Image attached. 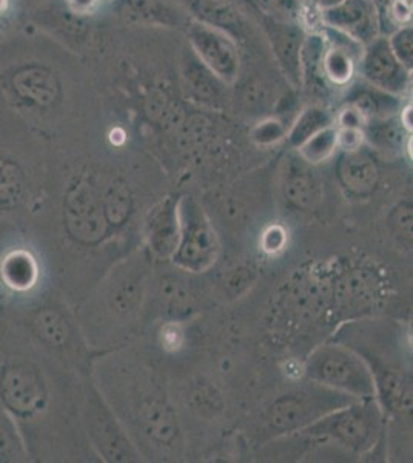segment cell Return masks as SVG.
Here are the masks:
<instances>
[{"label": "cell", "instance_id": "obj_1", "mask_svg": "<svg viewBox=\"0 0 413 463\" xmlns=\"http://www.w3.org/2000/svg\"><path fill=\"white\" fill-rule=\"evenodd\" d=\"M50 39L41 32L0 37V110L19 118L39 137L67 99V80Z\"/></svg>", "mask_w": 413, "mask_h": 463}, {"label": "cell", "instance_id": "obj_42", "mask_svg": "<svg viewBox=\"0 0 413 463\" xmlns=\"http://www.w3.org/2000/svg\"><path fill=\"white\" fill-rule=\"evenodd\" d=\"M392 16L399 24H408L412 16V2L410 0H395L392 6Z\"/></svg>", "mask_w": 413, "mask_h": 463}, {"label": "cell", "instance_id": "obj_5", "mask_svg": "<svg viewBox=\"0 0 413 463\" xmlns=\"http://www.w3.org/2000/svg\"><path fill=\"white\" fill-rule=\"evenodd\" d=\"M19 325L41 353L65 360L76 351L78 332L69 312L58 301H32L22 312Z\"/></svg>", "mask_w": 413, "mask_h": 463}, {"label": "cell", "instance_id": "obj_43", "mask_svg": "<svg viewBox=\"0 0 413 463\" xmlns=\"http://www.w3.org/2000/svg\"><path fill=\"white\" fill-rule=\"evenodd\" d=\"M251 283V270H239L233 275V279L229 283V289L233 290L235 294H241L242 289Z\"/></svg>", "mask_w": 413, "mask_h": 463}, {"label": "cell", "instance_id": "obj_39", "mask_svg": "<svg viewBox=\"0 0 413 463\" xmlns=\"http://www.w3.org/2000/svg\"><path fill=\"white\" fill-rule=\"evenodd\" d=\"M366 124L364 116L351 104H345L344 109L336 116V127L338 128H361L362 130Z\"/></svg>", "mask_w": 413, "mask_h": 463}, {"label": "cell", "instance_id": "obj_6", "mask_svg": "<svg viewBox=\"0 0 413 463\" xmlns=\"http://www.w3.org/2000/svg\"><path fill=\"white\" fill-rule=\"evenodd\" d=\"M62 220L70 240L85 248L104 241L111 229L105 216L102 192L87 178L69 185L62 200Z\"/></svg>", "mask_w": 413, "mask_h": 463}, {"label": "cell", "instance_id": "obj_19", "mask_svg": "<svg viewBox=\"0 0 413 463\" xmlns=\"http://www.w3.org/2000/svg\"><path fill=\"white\" fill-rule=\"evenodd\" d=\"M284 194L299 211H314L321 200V184L310 164L304 159H290L284 179Z\"/></svg>", "mask_w": 413, "mask_h": 463}, {"label": "cell", "instance_id": "obj_31", "mask_svg": "<svg viewBox=\"0 0 413 463\" xmlns=\"http://www.w3.org/2000/svg\"><path fill=\"white\" fill-rule=\"evenodd\" d=\"M338 148V127H325L321 132L309 137L303 146H299V158L310 165L324 163Z\"/></svg>", "mask_w": 413, "mask_h": 463}, {"label": "cell", "instance_id": "obj_44", "mask_svg": "<svg viewBox=\"0 0 413 463\" xmlns=\"http://www.w3.org/2000/svg\"><path fill=\"white\" fill-rule=\"evenodd\" d=\"M277 237L273 238L272 229L266 233V240H272V242L268 241L264 244L268 250H277V249H281L284 246V241H286V237H284V232L281 229H277V233H275Z\"/></svg>", "mask_w": 413, "mask_h": 463}, {"label": "cell", "instance_id": "obj_21", "mask_svg": "<svg viewBox=\"0 0 413 463\" xmlns=\"http://www.w3.org/2000/svg\"><path fill=\"white\" fill-rule=\"evenodd\" d=\"M187 13L194 21L204 22L207 25L220 28L238 39L246 30L247 22L241 10L218 0H183Z\"/></svg>", "mask_w": 413, "mask_h": 463}, {"label": "cell", "instance_id": "obj_46", "mask_svg": "<svg viewBox=\"0 0 413 463\" xmlns=\"http://www.w3.org/2000/svg\"><path fill=\"white\" fill-rule=\"evenodd\" d=\"M341 2H343V0H312V4L321 11L329 10V8L338 5Z\"/></svg>", "mask_w": 413, "mask_h": 463}, {"label": "cell", "instance_id": "obj_29", "mask_svg": "<svg viewBox=\"0 0 413 463\" xmlns=\"http://www.w3.org/2000/svg\"><path fill=\"white\" fill-rule=\"evenodd\" d=\"M333 126V116L325 107L310 106L299 113L290 132L287 133L288 144L298 148L309 137L321 132L325 127Z\"/></svg>", "mask_w": 413, "mask_h": 463}, {"label": "cell", "instance_id": "obj_45", "mask_svg": "<svg viewBox=\"0 0 413 463\" xmlns=\"http://www.w3.org/2000/svg\"><path fill=\"white\" fill-rule=\"evenodd\" d=\"M399 122H401V126H403L406 130H412V107L408 106L401 111Z\"/></svg>", "mask_w": 413, "mask_h": 463}, {"label": "cell", "instance_id": "obj_38", "mask_svg": "<svg viewBox=\"0 0 413 463\" xmlns=\"http://www.w3.org/2000/svg\"><path fill=\"white\" fill-rule=\"evenodd\" d=\"M364 141L361 128H338V148H343L344 152L360 150Z\"/></svg>", "mask_w": 413, "mask_h": 463}, {"label": "cell", "instance_id": "obj_16", "mask_svg": "<svg viewBox=\"0 0 413 463\" xmlns=\"http://www.w3.org/2000/svg\"><path fill=\"white\" fill-rule=\"evenodd\" d=\"M262 30L268 36L273 56L292 87H301V50L305 33L298 22L275 21L262 16Z\"/></svg>", "mask_w": 413, "mask_h": 463}, {"label": "cell", "instance_id": "obj_3", "mask_svg": "<svg viewBox=\"0 0 413 463\" xmlns=\"http://www.w3.org/2000/svg\"><path fill=\"white\" fill-rule=\"evenodd\" d=\"M358 401L361 399L314 382L309 388L292 391L279 397L268 408V425L277 432L304 431L323 417Z\"/></svg>", "mask_w": 413, "mask_h": 463}, {"label": "cell", "instance_id": "obj_25", "mask_svg": "<svg viewBox=\"0 0 413 463\" xmlns=\"http://www.w3.org/2000/svg\"><path fill=\"white\" fill-rule=\"evenodd\" d=\"M325 48L327 43L323 34H305L301 50V87L314 95L329 91L330 84L323 71Z\"/></svg>", "mask_w": 413, "mask_h": 463}, {"label": "cell", "instance_id": "obj_7", "mask_svg": "<svg viewBox=\"0 0 413 463\" xmlns=\"http://www.w3.org/2000/svg\"><path fill=\"white\" fill-rule=\"evenodd\" d=\"M82 419L89 442L107 462H135L136 449L117 420L115 411L105 401L102 391L93 384L85 391Z\"/></svg>", "mask_w": 413, "mask_h": 463}, {"label": "cell", "instance_id": "obj_12", "mask_svg": "<svg viewBox=\"0 0 413 463\" xmlns=\"http://www.w3.org/2000/svg\"><path fill=\"white\" fill-rule=\"evenodd\" d=\"M382 295L381 277L373 269H349L332 281V314L343 320L366 316L377 309Z\"/></svg>", "mask_w": 413, "mask_h": 463}, {"label": "cell", "instance_id": "obj_47", "mask_svg": "<svg viewBox=\"0 0 413 463\" xmlns=\"http://www.w3.org/2000/svg\"><path fill=\"white\" fill-rule=\"evenodd\" d=\"M218 2H224V4H229V5L236 6V8H239L241 4L247 2V0H218Z\"/></svg>", "mask_w": 413, "mask_h": 463}, {"label": "cell", "instance_id": "obj_40", "mask_svg": "<svg viewBox=\"0 0 413 463\" xmlns=\"http://www.w3.org/2000/svg\"><path fill=\"white\" fill-rule=\"evenodd\" d=\"M108 2H113V0H62L63 6L70 13H73L74 16L79 17L89 16Z\"/></svg>", "mask_w": 413, "mask_h": 463}, {"label": "cell", "instance_id": "obj_37", "mask_svg": "<svg viewBox=\"0 0 413 463\" xmlns=\"http://www.w3.org/2000/svg\"><path fill=\"white\" fill-rule=\"evenodd\" d=\"M390 224L399 237L412 240V207L406 204L398 205L390 216Z\"/></svg>", "mask_w": 413, "mask_h": 463}, {"label": "cell", "instance_id": "obj_9", "mask_svg": "<svg viewBox=\"0 0 413 463\" xmlns=\"http://www.w3.org/2000/svg\"><path fill=\"white\" fill-rule=\"evenodd\" d=\"M179 242L173 253L174 263L192 272H202L215 263L218 240L209 220L193 198L178 203Z\"/></svg>", "mask_w": 413, "mask_h": 463}, {"label": "cell", "instance_id": "obj_34", "mask_svg": "<svg viewBox=\"0 0 413 463\" xmlns=\"http://www.w3.org/2000/svg\"><path fill=\"white\" fill-rule=\"evenodd\" d=\"M389 45L392 48L393 54L398 61L403 63L406 69L412 71L413 65V30L412 25H401L390 34Z\"/></svg>", "mask_w": 413, "mask_h": 463}, {"label": "cell", "instance_id": "obj_35", "mask_svg": "<svg viewBox=\"0 0 413 463\" xmlns=\"http://www.w3.org/2000/svg\"><path fill=\"white\" fill-rule=\"evenodd\" d=\"M284 137H286V127L283 122L273 119V118L259 122L251 130L253 141L259 146H270V144L281 141Z\"/></svg>", "mask_w": 413, "mask_h": 463}, {"label": "cell", "instance_id": "obj_24", "mask_svg": "<svg viewBox=\"0 0 413 463\" xmlns=\"http://www.w3.org/2000/svg\"><path fill=\"white\" fill-rule=\"evenodd\" d=\"M345 104L355 107L356 110L364 116L366 122H369L371 119L392 116L398 110L399 100L398 96L386 93L366 80H362V82H356L349 90Z\"/></svg>", "mask_w": 413, "mask_h": 463}, {"label": "cell", "instance_id": "obj_8", "mask_svg": "<svg viewBox=\"0 0 413 463\" xmlns=\"http://www.w3.org/2000/svg\"><path fill=\"white\" fill-rule=\"evenodd\" d=\"M332 281L333 277L318 270L301 275L287 289L281 303V323L288 331L309 329L332 314Z\"/></svg>", "mask_w": 413, "mask_h": 463}, {"label": "cell", "instance_id": "obj_32", "mask_svg": "<svg viewBox=\"0 0 413 463\" xmlns=\"http://www.w3.org/2000/svg\"><path fill=\"white\" fill-rule=\"evenodd\" d=\"M102 204L110 227H119L128 220L133 201L124 185L113 184L102 192Z\"/></svg>", "mask_w": 413, "mask_h": 463}, {"label": "cell", "instance_id": "obj_36", "mask_svg": "<svg viewBox=\"0 0 413 463\" xmlns=\"http://www.w3.org/2000/svg\"><path fill=\"white\" fill-rule=\"evenodd\" d=\"M164 300L167 301L172 309L183 311L189 305V294L183 289V283L178 279H168L163 286Z\"/></svg>", "mask_w": 413, "mask_h": 463}, {"label": "cell", "instance_id": "obj_2", "mask_svg": "<svg viewBox=\"0 0 413 463\" xmlns=\"http://www.w3.org/2000/svg\"><path fill=\"white\" fill-rule=\"evenodd\" d=\"M26 349L0 351V403L19 427L36 423L47 414L52 388L41 364V351L32 342Z\"/></svg>", "mask_w": 413, "mask_h": 463}, {"label": "cell", "instance_id": "obj_27", "mask_svg": "<svg viewBox=\"0 0 413 463\" xmlns=\"http://www.w3.org/2000/svg\"><path fill=\"white\" fill-rule=\"evenodd\" d=\"M142 295V279L136 272L121 270L111 279L107 300L117 316L126 317L136 309Z\"/></svg>", "mask_w": 413, "mask_h": 463}, {"label": "cell", "instance_id": "obj_17", "mask_svg": "<svg viewBox=\"0 0 413 463\" xmlns=\"http://www.w3.org/2000/svg\"><path fill=\"white\" fill-rule=\"evenodd\" d=\"M113 13L128 25L141 27H187L192 19L173 0H113Z\"/></svg>", "mask_w": 413, "mask_h": 463}, {"label": "cell", "instance_id": "obj_14", "mask_svg": "<svg viewBox=\"0 0 413 463\" xmlns=\"http://www.w3.org/2000/svg\"><path fill=\"white\" fill-rule=\"evenodd\" d=\"M358 63L362 80L390 95H401L410 84V70L406 69L393 54L388 36L380 34L364 45Z\"/></svg>", "mask_w": 413, "mask_h": 463}, {"label": "cell", "instance_id": "obj_4", "mask_svg": "<svg viewBox=\"0 0 413 463\" xmlns=\"http://www.w3.org/2000/svg\"><path fill=\"white\" fill-rule=\"evenodd\" d=\"M305 373L314 383L324 384L356 399H371L377 392V382L371 369L351 349L324 345L314 349Z\"/></svg>", "mask_w": 413, "mask_h": 463}, {"label": "cell", "instance_id": "obj_26", "mask_svg": "<svg viewBox=\"0 0 413 463\" xmlns=\"http://www.w3.org/2000/svg\"><path fill=\"white\" fill-rule=\"evenodd\" d=\"M33 460L25 437L16 419L0 403V463H25Z\"/></svg>", "mask_w": 413, "mask_h": 463}, {"label": "cell", "instance_id": "obj_23", "mask_svg": "<svg viewBox=\"0 0 413 463\" xmlns=\"http://www.w3.org/2000/svg\"><path fill=\"white\" fill-rule=\"evenodd\" d=\"M148 237L153 250L159 257H173L179 242L178 203L173 200L164 201L153 212L148 222Z\"/></svg>", "mask_w": 413, "mask_h": 463}, {"label": "cell", "instance_id": "obj_15", "mask_svg": "<svg viewBox=\"0 0 413 463\" xmlns=\"http://www.w3.org/2000/svg\"><path fill=\"white\" fill-rule=\"evenodd\" d=\"M324 27L344 33L356 43L367 45L381 34V21L375 0H343L321 11Z\"/></svg>", "mask_w": 413, "mask_h": 463}, {"label": "cell", "instance_id": "obj_41", "mask_svg": "<svg viewBox=\"0 0 413 463\" xmlns=\"http://www.w3.org/2000/svg\"><path fill=\"white\" fill-rule=\"evenodd\" d=\"M194 399L198 401L199 410L202 408V410H215V408H220L221 401L220 395L213 394V391L210 390H201L194 394Z\"/></svg>", "mask_w": 413, "mask_h": 463}, {"label": "cell", "instance_id": "obj_11", "mask_svg": "<svg viewBox=\"0 0 413 463\" xmlns=\"http://www.w3.org/2000/svg\"><path fill=\"white\" fill-rule=\"evenodd\" d=\"M185 30L190 50L196 58L225 85H235L241 73V53L235 37L194 19H190Z\"/></svg>", "mask_w": 413, "mask_h": 463}, {"label": "cell", "instance_id": "obj_10", "mask_svg": "<svg viewBox=\"0 0 413 463\" xmlns=\"http://www.w3.org/2000/svg\"><path fill=\"white\" fill-rule=\"evenodd\" d=\"M380 419V411L375 403L358 401L323 417L304 431L330 437L355 451H366L377 440Z\"/></svg>", "mask_w": 413, "mask_h": 463}, {"label": "cell", "instance_id": "obj_22", "mask_svg": "<svg viewBox=\"0 0 413 463\" xmlns=\"http://www.w3.org/2000/svg\"><path fill=\"white\" fill-rule=\"evenodd\" d=\"M183 78L185 87L194 99L211 106H215L222 99L225 87H229L196 58V54L190 47L189 52L183 56Z\"/></svg>", "mask_w": 413, "mask_h": 463}, {"label": "cell", "instance_id": "obj_28", "mask_svg": "<svg viewBox=\"0 0 413 463\" xmlns=\"http://www.w3.org/2000/svg\"><path fill=\"white\" fill-rule=\"evenodd\" d=\"M404 130L401 122L393 119L392 116L371 119L362 128L364 139L384 153H398L403 148Z\"/></svg>", "mask_w": 413, "mask_h": 463}, {"label": "cell", "instance_id": "obj_20", "mask_svg": "<svg viewBox=\"0 0 413 463\" xmlns=\"http://www.w3.org/2000/svg\"><path fill=\"white\" fill-rule=\"evenodd\" d=\"M336 170L341 184L355 195L371 194L380 181V169L375 159L361 148L343 153Z\"/></svg>", "mask_w": 413, "mask_h": 463}, {"label": "cell", "instance_id": "obj_18", "mask_svg": "<svg viewBox=\"0 0 413 463\" xmlns=\"http://www.w3.org/2000/svg\"><path fill=\"white\" fill-rule=\"evenodd\" d=\"M137 425L153 443L172 445L178 436V419L168 405L167 401L159 395H148L136 408Z\"/></svg>", "mask_w": 413, "mask_h": 463}, {"label": "cell", "instance_id": "obj_33", "mask_svg": "<svg viewBox=\"0 0 413 463\" xmlns=\"http://www.w3.org/2000/svg\"><path fill=\"white\" fill-rule=\"evenodd\" d=\"M257 6L262 16L272 17L275 21L298 22L301 16L299 0H247Z\"/></svg>", "mask_w": 413, "mask_h": 463}, {"label": "cell", "instance_id": "obj_30", "mask_svg": "<svg viewBox=\"0 0 413 463\" xmlns=\"http://www.w3.org/2000/svg\"><path fill=\"white\" fill-rule=\"evenodd\" d=\"M358 59L343 48L327 45L323 58V71L330 85L345 87L355 76Z\"/></svg>", "mask_w": 413, "mask_h": 463}, {"label": "cell", "instance_id": "obj_13", "mask_svg": "<svg viewBox=\"0 0 413 463\" xmlns=\"http://www.w3.org/2000/svg\"><path fill=\"white\" fill-rule=\"evenodd\" d=\"M42 263L30 246L2 241L0 246V300L26 298L42 283Z\"/></svg>", "mask_w": 413, "mask_h": 463}]
</instances>
